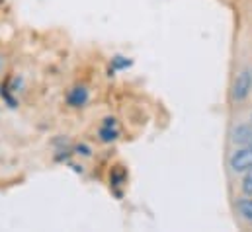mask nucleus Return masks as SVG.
<instances>
[{
  "mask_svg": "<svg viewBox=\"0 0 252 232\" xmlns=\"http://www.w3.org/2000/svg\"><path fill=\"white\" fill-rule=\"evenodd\" d=\"M252 90V70L245 68L237 74L235 84H233V100L235 102H243Z\"/></svg>",
  "mask_w": 252,
  "mask_h": 232,
  "instance_id": "1",
  "label": "nucleus"
},
{
  "mask_svg": "<svg viewBox=\"0 0 252 232\" xmlns=\"http://www.w3.org/2000/svg\"><path fill=\"white\" fill-rule=\"evenodd\" d=\"M229 166L233 172H247L252 168V146H245L235 150L229 158Z\"/></svg>",
  "mask_w": 252,
  "mask_h": 232,
  "instance_id": "2",
  "label": "nucleus"
},
{
  "mask_svg": "<svg viewBox=\"0 0 252 232\" xmlns=\"http://www.w3.org/2000/svg\"><path fill=\"white\" fill-rule=\"evenodd\" d=\"M66 102H68V106H72V108H82V106L88 102V90L82 88V86L70 90L68 96H66Z\"/></svg>",
  "mask_w": 252,
  "mask_h": 232,
  "instance_id": "3",
  "label": "nucleus"
},
{
  "mask_svg": "<svg viewBox=\"0 0 252 232\" xmlns=\"http://www.w3.org/2000/svg\"><path fill=\"white\" fill-rule=\"evenodd\" d=\"M118 129H116V119L114 117H108L106 121H104V125H102V129H100V141H104V143H112V141H116L118 139Z\"/></svg>",
  "mask_w": 252,
  "mask_h": 232,
  "instance_id": "4",
  "label": "nucleus"
},
{
  "mask_svg": "<svg viewBox=\"0 0 252 232\" xmlns=\"http://www.w3.org/2000/svg\"><path fill=\"white\" fill-rule=\"evenodd\" d=\"M237 209H239V213L245 221L252 223V199H241L237 203Z\"/></svg>",
  "mask_w": 252,
  "mask_h": 232,
  "instance_id": "6",
  "label": "nucleus"
},
{
  "mask_svg": "<svg viewBox=\"0 0 252 232\" xmlns=\"http://www.w3.org/2000/svg\"><path fill=\"white\" fill-rule=\"evenodd\" d=\"M131 64V60H127L126 57H116L114 58V66H112V70H122V68H127Z\"/></svg>",
  "mask_w": 252,
  "mask_h": 232,
  "instance_id": "8",
  "label": "nucleus"
},
{
  "mask_svg": "<svg viewBox=\"0 0 252 232\" xmlns=\"http://www.w3.org/2000/svg\"><path fill=\"white\" fill-rule=\"evenodd\" d=\"M233 141L245 146H252V123L251 125H239L233 131Z\"/></svg>",
  "mask_w": 252,
  "mask_h": 232,
  "instance_id": "5",
  "label": "nucleus"
},
{
  "mask_svg": "<svg viewBox=\"0 0 252 232\" xmlns=\"http://www.w3.org/2000/svg\"><path fill=\"white\" fill-rule=\"evenodd\" d=\"M243 191H245L247 195H252V168L247 170V174L243 177Z\"/></svg>",
  "mask_w": 252,
  "mask_h": 232,
  "instance_id": "7",
  "label": "nucleus"
}]
</instances>
